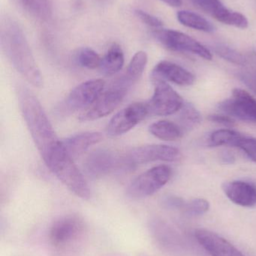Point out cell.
<instances>
[{
  "label": "cell",
  "mask_w": 256,
  "mask_h": 256,
  "mask_svg": "<svg viewBox=\"0 0 256 256\" xmlns=\"http://www.w3.org/2000/svg\"><path fill=\"white\" fill-rule=\"evenodd\" d=\"M18 96L26 124L41 156L46 164L64 150V144L59 140L36 96L25 86L18 88Z\"/></svg>",
  "instance_id": "1"
},
{
  "label": "cell",
  "mask_w": 256,
  "mask_h": 256,
  "mask_svg": "<svg viewBox=\"0 0 256 256\" xmlns=\"http://www.w3.org/2000/svg\"><path fill=\"white\" fill-rule=\"evenodd\" d=\"M1 44L15 69L34 86H43V78L25 36L18 24L6 20L2 26Z\"/></svg>",
  "instance_id": "2"
},
{
  "label": "cell",
  "mask_w": 256,
  "mask_h": 256,
  "mask_svg": "<svg viewBox=\"0 0 256 256\" xmlns=\"http://www.w3.org/2000/svg\"><path fill=\"white\" fill-rule=\"evenodd\" d=\"M86 232L85 224L75 215H67L54 221L49 230L50 243L58 251L75 248Z\"/></svg>",
  "instance_id": "3"
},
{
  "label": "cell",
  "mask_w": 256,
  "mask_h": 256,
  "mask_svg": "<svg viewBox=\"0 0 256 256\" xmlns=\"http://www.w3.org/2000/svg\"><path fill=\"white\" fill-rule=\"evenodd\" d=\"M129 91V88L115 80L101 94L96 102L79 116L78 120L81 122H87L110 115L120 106Z\"/></svg>",
  "instance_id": "4"
},
{
  "label": "cell",
  "mask_w": 256,
  "mask_h": 256,
  "mask_svg": "<svg viewBox=\"0 0 256 256\" xmlns=\"http://www.w3.org/2000/svg\"><path fill=\"white\" fill-rule=\"evenodd\" d=\"M172 170L160 165L147 170L135 178L128 186L126 194L132 198H142L156 194L171 179Z\"/></svg>",
  "instance_id": "5"
},
{
  "label": "cell",
  "mask_w": 256,
  "mask_h": 256,
  "mask_svg": "<svg viewBox=\"0 0 256 256\" xmlns=\"http://www.w3.org/2000/svg\"><path fill=\"white\" fill-rule=\"evenodd\" d=\"M154 92L147 105L149 114L168 116L180 111L184 105L181 96L165 81L153 80Z\"/></svg>",
  "instance_id": "6"
},
{
  "label": "cell",
  "mask_w": 256,
  "mask_h": 256,
  "mask_svg": "<svg viewBox=\"0 0 256 256\" xmlns=\"http://www.w3.org/2000/svg\"><path fill=\"white\" fill-rule=\"evenodd\" d=\"M152 34L156 40L170 50L194 54L205 60H211L213 58L207 48L185 33L159 28L154 30Z\"/></svg>",
  "instance_id": "7"
},
{
  "label": "cell",
  "mask_w": 256,
  "mask_h": 256,
  "mask_svg": "<svg viewBox=\"0 0 256 256\" xmlns=\"http://www.w3.org/2000/svg\"><path fill=\"white\" fill-rule=\"evenodd\" d=\"M218 109L234 120L256 123V99L242 88H234L229 98L218 104Z\"/></svg>",
  "instance_id": "8"
},
{
  "label": "cell",
  "mask_w": 256,
  "mask_h": 256,
  "mask_svg": "<svg viewBox=\"0 0 256 256\" xmlns=\"http://www.w3.org/2000/svg\"><path fill=\"white\" fill-rule=\"evenodd\" d=\"M181 158V152L177 148L165 144H149L129 150L123 158V162L126 166H132L155 161L176 162Z\"/></svg>",
  "instance_id": "9"
},
{
  "label": "cell",
  "mask_w": 256,
  "mask_h": 256,
  "mask_svg": "<svg viewBox=\"0 0 256 256\" xmlns=\"http://www.w3.org/2000/svg\"><path fill=\"white\" fill-rule=\"evenodd\" d=\"M149 115L146 104L135 103L117 112L110 121L106 132L110 137H117L136 127Z\"/></svg>",
  "instance_id": "10"
},
{
  "label": "cell",
  "mask_w": 256,
  "mask_h": 256,
  "mask_svg": "<svg viewBox=\"0 0 256 256\" xmlns=\"http://www.w3.org/2000/svg\"><path fill=\"white\" fill-rule=\"evenodd\" d=\"M105 81L100 79L90 80L75 87L63 104L65 110L69 112L90 108L103 92Z\"/></svg>",
  "instance_id": "11"
},
{
  "label": "cell",
  "mask_w": 256,
  "mask_h": 256,
  "mask_svg": "<svg viewBox=\"0 0 256 256\" xmlns=\"http://www.w3.org/2000/svg\"><path fill=\"white\" fill-rule=\"evenodd\" d=\"M194 4L203 12L219 22L236 28L244 30L248 27V20L239 12L225 7L220 0H192Z\"/></svg>",
  "instance_id": "12"
},
{
  "label": "cell",
  "mask_w": 256,
  "mask_h": 256,
  "mask_svg": "<svg viewBox=\"0 0 256 256\" xmlns=\"http://www.w3.org/2000/svg\"><path fill=\"white\" fill-rule=\"evenodd\" d=\"M197 242L211 256H245L229 242L205 228L195 230Z\"/></svg>",
  "instance_id": "13"
},
{
  "label": "cell",
  "mask_w": 256,
  "mask_h": 256,
  "mask_svg": "<svg viewBox=\"0 0 256 256\" xmlns=\"http://www.w3.org/2000/svg\"><path fill=\"white\" fill-rule=\"evenodd\" d=\"M118 164L116 155L108 149H97L91 152L84 162L86 174L92 179H99L109 174Z\"/></svg>",
  "instance_id": "14"
},
{
  "label": "cell",
  "mask_w": 256,
  "mask_h": 256,
  "mask_svg": "<svg viewBox=\"0 0 256 256\" xmlns=\"http://www.w3.org/2000/svg\"><path fill=\"white\" fill-rule=\"evenodd\" d=\"M151 79L168 81L180 86H190L195 81L193 74L179 64L168 61L160 62L155 66L152 72Z\"/></svg>",
  "instance_id": "15"
},
{
  "label": "cell",
  "mask_w": 256,
  "mask_h": 256,
  "mask_svg": "<svg viewBox=\"0 0 256 256\" xmlns=\"http://www.w3.org/2000/svg\"><path fill=\"white\" fill-rule=\"evenodd\" d=\"M222 190L228 200L242 207L251 208L256 206V185L245 180L225 182Z\"/></svg>",
  "instance_id": "16"
},
{
  "label": "cell",
  "mask_w": 256,
  "mask_h": 256,
  "mask_svg": "<svg viewBox=\"0 0 256 256\" xmlns=\"http://www.w3.org/2000/svg\"><path fill=\"white\" fill-rule=\"evenodd\" d=\"M103 140V136L99 132H85L76 134L66 138L63 144L72 158L82 155L92 146L98 144Z\"/></svg>",
  "instance_id": "17"
},
{
  "label": "cell",
  "mask_w": 256,
  "mask_h": 256,
  "mask_svg": "<svg viewBox=\"0 0 256 256\" xmlns=\"http://www.w3.org/2000/svg\"><path fill=\"white\" fill-rule=\"evenodd\" d=\"M124 54L118 44H113L101 61V72L105 75L118 73L124 66Z\"/></svg>",
  "instance_id": "18"
},
{
  "label": "cell",
  "mask_w": 256,
  "mask_h": 256,
  "mask_svg": "<svg viewBox=\"0 0 256 256\" xmlns=\"http://www.w3.org/2000/svg\"><path fill=\"white\" fill-rule=\"evenodd\" d=\"M152 135L164 141H176L183 136V130L179 124L167 120H161L149 127Z\"/></svg>",
  "instance_id": "19"
},
{
  "label": "cell",
  "mask_w": 256,
  "mask_h": 256,
  "mask_svg": "<svg viewBox=\"0 0 256 256\" xmlns=\"http://www.w3.org/2000/svg\"><path fill=\"white\" fill-rule=\"evenodd\" d=\"M148 57L144 51H138L134 55L129 66L126 68V72L121 75L122 78L133 86L142 76L146 66H147Z\"/></svg>",
  "instance_id": "20"
},
{
  "label": "cell",
  "mask_w": 256,
  "mask_h": 256,
  "mask_svg": "<svg viewBox=\"0 0 256 256\" xmlns=\"http://www.w3.org/2000/svg\"><path fill=\"white\" fill-rule=\"evenodd\" d=\"M177 20L182 25L198 31L213 32L214 26L198 14L189 10H180L177 14Z\"/></svg>",
  "instance_id": "21"
},
{
  "label": "cell",
  "mask_w": 256,
  "mask_h": 256,
  "mask_svg": "<svg viewBox=\"0 0 256 256\" xmlns=\"http://www.w3.org/2000/svg\"><path fill=\"white\" fill-rule=\"evenodd\" d=\"M241 134L230 129H220L212 132L209 138V146L235 147Z\"/></svg>",
  "instance_id": "22"
},
{
  "label": "cell",
  "mask_w": 256,
  "mask_h": 256,
  "mask_svg": "<svg viewBox=\"0 0 256 256\" xmlns=\"http://www.w3.org/2000/svg\"><path fill=\"white\" fill-rule=\"evenodd\" d=\"M180 110V126L183 130L192 129L201 122V114L192 104H184Z\"/></svg>",
  "instance_id": "23"
},
{
  "label": "cell",
  "mask_w": 256,
  "mask_h": 256,
  "mask_svg": "<svg viewBox=\"0 0 256 256\" xmlns=\"http://www.w3.org/2000/svg\"><path fill=\"white\" fill-rule=\"evenodd\" d=\"M76 60L81 67L93 70L99 68L102 58L91 48H84L78 50Z\"/></svg>",
  "instance_id": "24"
},
{
  "label": "cell",
  "mask_w": 256,
  "mask_h": 256,
  "mask_svg": "<svg viewBox=\"0 0 256 256\" xmlns=\"http://www.w3.org/2000/svg\"><path fill=\"white\" fill-rule=\"evenodd\" d=\"M181 209L189 216H201L208 212L210 204L208 201L204 198H193L189 201L184 202Z\"/></svg>",
  "instance_id": "25"
},
{
  "label": "cell",
  "mask_w": 256,
  "mask_h": 256,
  "mask_svg": "<svg viewBox=\"0 0 256 256\" xmlns=\"http://www.w3.org/2000/svg\"><path fill=\"white\" fill-rule=\"evenodd\" d=\"M24 6L41 19L46 20L51 14L49 0H21Z\"/></svg>",
  "instance_id": "26"
},
{
  "label": "cell",
  "mask_w": 256,
  "mask_h": 256,
  "mask_svg": "<svg viewBox=\"0 0 256 256\" xmlns=\"http://www.w3.org/2000/svg\"><path fill=\"white\" fill-rule=\"evenodd\" d=\"M234 148L243 150L251 160L256 162V138L241 134Z\"/></svg>",
  "instance_id": "27"
},
{
  "label": "cell",
  "mask_w": 256,
  "mask_h": 256,
  "mask_svg": "<svg viewBox=\"0 0 256 256\" xmlns=\"http://www.w3.org/2000/svg\"><path fill=\"white\" fill-rule=\"evenodd\" d=\"M135 14L144 24L149 26L153 27V28H160L163 25V22L160 19L150 14L144 12V10H137Z\"/></svg>",
  "instance_id": "28"
},
{
  "label": "cell",
  "mask_w": 256,
  "mask_h": 256,
  "mask_svg": "<svg viewBox=\"0 0 256 256\" xmlns=\"http://www.w3.org/2000/svg\"><path fill=\"white\" fill-rule=\"evenodd\" d=\"M209 121L212 122L216 123V124H222V126H227V127H231L234 124V120L228 116L219 115V114H213L208 116Z\"/></svg>",
  "instance_id": "29"
},
{
  "label": "cell",
  "mask_w": 256,
  "mask_h": 256,
  "mask_svg": "<svg viewBox=\"0 0 256 256\" xmlns=\"http://www.w3.org/2000/svg\"><path fill=\"white\" fill-rule=\"evenodd\" d=\"M218 52H219V55L222 56V57L226 58V60L233 62H243V58H241V56L230 49H227L225 48H219V50H218Z\"/></svg>",
  "instance_id": "30"
},
{
  "label": "cell",
  "mask_w": 256,
  "mask_h": 256,
  "mask_svg": "<svg viewBox=\"0 0 256 256\" xmlns=\"http://www.w3.org/2000/svg\"><path fill=\"white\" fill-rule=\"evenodd\" d=\"M221 160L225 164H231L235 160V158H234V154L230 153L229 152H224L221 154Z\"/></svg>",
  "instance_id": "31"
},
{
  "label": "cell",
  "mask_w": 256,
  "mask_h": 256,
  "mask_svg": "<svg viewBox=\"0 0 256 256\" xmlns=\"http://www.w3.org/2000/svg\"><path fill=\"white\" fill-rule=\"evenodd\" d=\"M171 7H179L182 4V0H161Z\"/></svg>",
  "instance_id": "32"
}]
</instances>
